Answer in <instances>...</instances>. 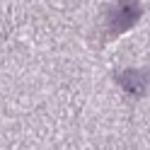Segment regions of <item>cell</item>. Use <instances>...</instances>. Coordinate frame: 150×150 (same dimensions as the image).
<instances>
[{
    "label": "cell",
    "mask_w": 150,
    "mask_h": 150,
    "mask_svg": "<svg viewBox=\"0 0 150 150\" xmlns=\"http://www.w3.org/2000/svg\"><path fill=\"white\" fill-rule=\"evenodd\" d=\"M138 17H140V7L138 5H121V7L114 10V20H111V24H116L119 29H124V27H131Z\"/></svg>",
    "instance_id": "6da1fadb"
},
{
    "label": "cell",
    "mask_w": 150,
    "mask_h": 150,
    "mask_svg": "<svg viewBox=\"0 0 150 150\" xmlns=\"http://www.w3.org/2000/svg\"><path fill=\"white\" fill-rule=\"evenodd\" d=\"M126 90H131V92H143L145 90V73H140V70H126V75H124V82H121Z\"/></svg>",
    "instance_id": "7a4b0ae2"
}]
</instances>
